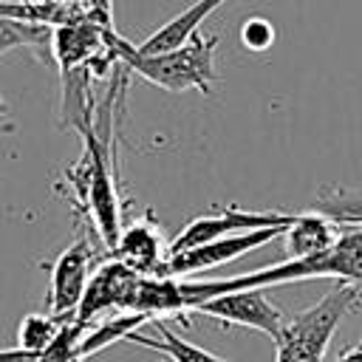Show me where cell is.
I'll return each instance as SVG.
<instances>
[{"mask_svg": "<svg viewBox=\"0 0 362 362\" xmlns=\"http://www.w3.org/2000/svg\"><path fill=\"white\" fill-rule=\"evenodd\" d=\"M153 325H156L158 337H147V334H141V331H133V334L124 337V342L139 345V348H147V351H158V354H164L170 362H229V359L215 356V354L204 351L201 345H195V342H189V339H184V337H178V334H173L164 320H153Z\"/></svg>", "mask_w": 362, "mask_h": 362, "instance_id": "obj_12", "label": "cell"}, {"mask_svg": "<svg viewBox=\"0 0 362 362\" xmlns=\"http://www.w3.org/2000/svg\"><path fill=\"white\" fill-rule=\"evenodd\" d=\"M359 286L339 283L331 294L288 317L280 337L274 339V362H322L337 325L348 311L359 305Z\"/></svg>", "mask_w": 362, "mask_h": 362, "instance_id": "obj_2", "label": "cell"}, {"mask_svg": "<svg viewBox=\"0 0 362 362\" xmlns=\"http://www.w3.org/2000/svg\"><path fill=\"white\" fill-rule=\"evenodd\" d=\"M314 212L331 218L339 226H362V192H348L339 187H328L317 195Z\"/></svg>", "mask_w": 362, "mask_h": 362, "instance_id": "obj_15", "label": "cell"}, {"mask_svg": "<svg viewBox=\"0 0 362 362\" xmlns=\"http://www.w3.org/2000/svg\"><path fill=\"white\" fill-rule=\"evenodd\" d=\"M3 113H6V107H3V99H0V116H3Z\"/></svg>", "mask_w": 362, "mask_h": 362, "instance_id": "obj_21", "label": "cell"}, {"mask_svg": "<svg viewBox=\"0 0 362 362\" xmlns=\"http://www.w3.org/2000/svg\"><path fill=\"white\" fill-rule=\"evenodd\" d=\"M240 42H243L249 51L260 54V51L272 48V42H274V25H272L266 17H249V20L240 25Z\"/></svg>", "mask_w": 362, "mask_h": 362, "instance_id": "obj_17", "label": "cell"}, {"mask_svg": "<svg viewBox=\"0 0 362 362\" xmlns=\"http://www.w3.org/2000/svg\"><path fill=\"white\" fill-rule=\"evenodd\" d=\"M139 272H133L130 266L107 257L105 263L96 266L88 288H85V297L74 314V320L90 325V320L102 311H124L127 305V297H130V288L136 283Z\"/></svg>", "mask_w": 362, "mask_h": 362, "instance_id": "obj_9", "label": "cell"}, {"mask_svg": "<svg viewBox=\"0 0 362 362\" xmlns=\"http://www.w3.org/2000/svg\"><path fill=\"white\" fill-rule=\"evenodd\" d=\"M110 255L102 246V240H93L88 235L74 238L62 255L51 266V283H48V314L57 320H74L85 288L96 272L99 263H105Z\"/></svg>", "mask_w": 362, "mask_h": 362, "instance_id": "obj_4", "label": "cell"}, {"mask_svg": "<svg viewBox=\"0 0 362 362\" xmlns=\"http://www.w3.org/2000/svg\"><path fill=\"white\" fill-rule=\"evenodd\" d=\"M25 3H37V6H57V3H65V0H25Z\"/></svg>", "mask_w": 362, "mask_h": 362, "instance_id": "obj_20", "label": "cell"}, {"mask_svg": "<svg viewBox=\"0 0 362 362\" xmlns=\"http://www.w3.org/2000/svg\"><path fill=\"white\" fill-rule=\"evenodd\" d=\"M342 235V226L320 212H297L294 223L286 229V255L288 260H303L328 252Z\"/></svg>", "mask_w": 362, "mask_h": 362, "instance_id": "obj_10", "label": "cell"}, {"mask_svg": "<svg viewBox=\"0 0 362 362\" xmlns=\"http://www.w3.org/2000/svg\"><path fill=\"white\" fill-rule=\"evenodd\" d=\"M286 229H288V226L252 229V232H240V235L218 238V240L201 243V246H195V249L170 255L161 277H192V274H198V272L226 266V263H232V260H238V257H243V255H249V252H255V249L272 243L274 238L286 235Z\"/></svg>", "mask_w": 362, "mask_h": 362, "instance_id": "obj_6", "label": "cell"}, {"mask_svg": "<svg viewBox=\"0 0 362 362\" xmlns=\"http://www.w3.org/2000/svg\"><path fill=\"white\" fill-rule=\"evenodd\" d=\"M226 0H195L192 6H187L181 14H175L173 20H167L164 25H158L144 42L136 45L139 54H161V51H173L178 45H184L187 40H192L198 34V25L215 11L221 8Z\"/></svg>", "mask_w": 362, "mask_h": 362, "instance_id": "obj_11", "label": "cell"}, {"mask_svg": "<svg viewBox=\"0 0 362 362\" xmlns=\"http://www.w3.org/2000/svg\"><path fill=\"white\" fill-rule=\"evenodd\" d=\"M314 277H337L339 283H351L362 288V226L345 229L339 240L322 255L303 260H283L260 272L238 274V286L243 291V288H269V286L314 280Z\"/></svg>", "mask_w": 362, "mask_h": 362, "instance_id": "obj_3", "label": "cell"}, {"mask_svg": "<svg viewBox=\"0 0 362 362\" xmlns=\"http://www.w3.org/2000/svg\"><path fill=\"white\" fill-rule=\"evenodd\" d=\"M110 257L124 263V266H130L139 274H158L161 277L170 255H167V243L161 238L158 221L150 212L136 218V221H130L122 229Z\"/></svg>", "mask_w": 362, "mask_h": 362, "instance_id": "obj_8", "label": "cell"}, {"mask_svg": "<svg viewBox=\"0 0 362 362\" xmlns=\"http://www.w3.org/2000/svg\"><path fill=\"white\" fill-rule=\"evenodd\" d=\"M192 314H204L212 317L218 322H229V325H246L255 328L260 334H266L272 342L280 337L283 325H286V314L266 297V288H243V291H229L221 294L215 300L201 303Z\"/></svg>", "mask_w": 362, "mask_h": 362, "instance_id": "obj_7", "label": "cell"}, {"mask_svg": "<svg viewBox=\"0 0 362 362\" xmlns=\"http://www.w3.org/2000/svg\"><path fill=\"white\" fill-rule=\"evenodd\" d=\"M221 37L218 34H195L184 45L161 54H139L133 42H127L122 34L116 37V51L119 59L130 68V74H139L150 85L170 90V93H184V90H198L204 96L212 93V82L218 79L215 74V51H218Z\"/></svg>", "mask_w": 362, "mask_h": 362, "instance_id": "obj_1", "label": "cell"}, {"mask_svg": "<svg viewBox=\"0 0 362 362\" xmlns=\"http://www.w3.org/2000/svg\"><path fill=\"white\" fill-rule=\"evenodd\" d=\"M331 362H362V342L354 345V348H345L339 356H334Z\"/></svg>", "mask_w": 362, "mask_h": 362, "instance_id": "obj_19", "label": "cell"}, {"mask_svg": "<svg viewBox=\"0 0 362 362\" xmlns=\"http://www.w3.org/2000/svg\"><path fill=\"white\" fill-rule=\"evenodd\" d=\"M297 215L291 212H277V209H243L235 204H223L218 212L212 215H201L195 221H189L170 243H167V255H178L187 249H195L201 243L218 240V238H229V235H240V232H252V229H269V226H291Z\"/></svg>", "mask_w": 362, "mask_h": 362, "instance_id": "obj_5", "label": "cell"}, {"mask_svg": "<svg viewBox=\"0 0 362 362\" xmlns=\"http://www.w3.org/2000/svg\"><path fill=\"white\" fill-rule=\"evenodd\" d=\"M76 3L88 11V17L93 23L113 28V0H76Z\"/></svg>", "mask_w": 362, "mask_h": 362, "instance_id": "obj_18", "label": "cell"}, {"mask_svg": "<svg viewBox=\"0 0 362 362\" xmlns=\"http://www.w3.org/2000/svg\"><path fill=\"white\" fill-rule=\"evenodd\" d=\"M59 328H62V320H57L54 314H25L17 328V348L28 354H42L54 342Z\"/></svg>", "mask_w": 362, "mask_h": 362, "instance_id": "obj_16", "label": "cell"}, {"mask_svg": "<svg viewBox=\"0 0 362 362\" xmlns=\"http://www.w3.org/2000/svg\"><path fill=\"white\" fill-rule=\"evenodd\" d=\"M147 322H153L150 314H141V311H116V314L107 317L105 322H99V325H93V328L88 325V331H85V337H82V342H79L82 359L93 356L96 351H102V348H107V345H113V342H124L127 334L139 331V328L147 325Z\"/></svg>", "mask_w": 362, "mask_h": 362, "instance_id": "obj_13", "label": "cell"}, {"mask_svg": "<svg viewBox=\"0 0 362 362\" xmlns=\"http://www.w3.org/2000/svg\"><path fill=\"white\" fill-rule=\"evenodd\" d=\"M51 34H54L51 25L14 20V17H3L0 14V57L6 51H14V48H37L42 54V59H45L48 48H51Z\"/></svg>", "mask_w": 362, "mask_h": 362, "instance_id": "obj_14", "label": "cell"}]
</instances>
